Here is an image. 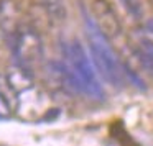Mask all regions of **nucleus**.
Listing matches in <instances>:
<instances>
[{"mask_svg":"<svg viewBox=\"0 0 153 146\" xmlns=\"http://www.w3.org/2000/svg\"><path fill=\"white\" fill-rule=\"evenodd\" d=\"M23 25V10L15 0H0V30L13 36Z\"/></svg>","mask_w":153,"mask_h":146,"instance_id":"obj_5","label":"nucleus"},{"mask_svg":"<svg viewBox=\"0 0 153 146\" xmlns=\"http://www.w3.org/2000/svg\"><path fill=\"white\" fill-rule=\"evenodd\" d=\"M59 63L64 74V87L91 99H104V90L97 80L96 69L79 41L74 40L63 43V61Z\"/></svg>","mask_w":153,"mask_h":146,"instance_id":"obj_1","label":"nucleus"},{"mask_svg":"<svg viewBox=\"0 0 153 146\" xmlns=\"http://www.w3.org/2000/svg\"><path fill=\"white\" fill-rule=\"evenodd\" d=\"M84 23H86V35L94 64L112 86L120 87L123 84V67L114 48L110 46L109 40L97 30L92 18L86 13H84Z\"/></svg>","mask_w":153,"mask_h":146,"instance_id":"obj_2","label":"nucleus"},{"mask_svg":"<svg viewBox=\"0 0 153 146\" xmlns=\"http://www.w3.org/2000/svg\"><path fill=\"white\" fill-rule=\"evenodd\" d=\"M0 100L7 105L8 112H15L20 107V97L12 89V86L8 84L5 74H0Z\"/></svg>","mask_w":153,"mask_h":146,"instance_id":"obj_9","label":"nucleus"},{"mask_svg":"<svg viewBox=\"0 0 153 146\" xmlns=\"http://www.w3.org/2000/svg\"><path fill=\"white\" fill-rule=\"evenodd\" d=\"M91 15L97 30L109 41L122 33V23L109 0H94L91 4Z\"/></svg>","mask_w":153,"mask_h":146,"instance_id":"obj_4","label":"nucleus"},{"mask_svg":"<svg viewBox=\"0 0 153 146\" xmlns=\"http://www.w3.org/2000/svg\"><path fill=\"white\" fill-rule=\"evenodd\" d=\"M8 108H7V105H5L4 102H2V100H0V118H4V117H7L8 115Z\"/></svg>","mask_w":153,"mask_h":146,"instance_id":"obj_11","label":"nucleus"},{"mask_svg":"<svg viewBox=\"0 0 153 146\" xmlns=\"http://www.w3.org/2000/svg\"><path fill=\"white\" fill-rule=\"evenodd\" d=\"M8 84L12 86V89L20 95L22 92H28L33 87V77H31L30 71L25 69L22 66H15L8 74H5Z\"/></svg>","mask_w":153,"mask_h":146,"instance_id":"obj_7","label":"nucleus"},{"mask_svg":"<svg viewBox=\"0 0 153 146\" xmlns=\"http://www.w3.org/2000/svg\"><path fill=\"white\" fill-rule=\"evenodd\" d=\"M38 5L43 8L48 18L54 23H63L68 18V8L64 0H40Z\"/></svg>","mask_w":153,"mask_h":146,"instance_id":"obj_8","label":"nucleus"},{"mask_svg":"<svg viewBox=\"0 0 153 146\" xmlns=\"http://www.w3.org/2000/svg\"><path fill=\"white\" fill-rule=\"evenodd\" d=\"M145 30H146V31H148V33L153 36V20H148V21H146V25H145Z\"/></svg>","mask_w":153,"mask_h":146,"instance_id":"obj_12","label":"nucleus"},{"mask_svg":"<svg viewBox=\"0 0 153 146\" xmlns=\"http://www.w3.org/2000/svg\"><path fill=\"white\" fill-rule=\"evenodd\" d=\"M132 53L145 69L153 72V36L146 30H138L132 35Z\"/></svg>","mask_w":153,"mask_h":146,"instance_id":"obj_6","label":"nucleus"},{"mask_svg":"<svg viewBox=\"0 0 153 146\" xmlns=\"http://www.w3.org/2000/svg\"><path fill=\"white\" fill-rule=\"evenodd\" d=\"M120 4L133 20H142L145 17V7L142 0H120Z\"/></svg>","mask_w":153,"mask_h":146,"instance_id":"obj_10","label":"nucleus"},{"mask_svg":"<svg viewBox=\"0 0 153 146\" xmlns=\"http://www.w3.org/2000/svg\"><path fill=\"white\" fill-rule=\"evenodd\" d=\"M17 66H22L30 71V67L36 66L43 58V43H41L40 33L35 31L31 27H23L13 35V44H12Z\"/></svg>","mask_w":153,"mask_h":146,"instance_id":"obj_3","label":"nucleus"}]
</instances>
